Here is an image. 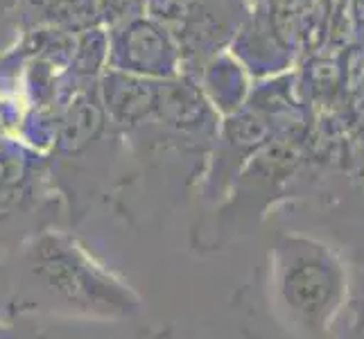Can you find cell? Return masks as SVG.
I'll return each mask as SVG.
<instances>
[{
	"label": "cell",
	"mask_w": 364,
	"mask_h": 339,
	"mask_svg": "<svg viewBox=\"0 0 364 339\" xmlns=\"http://www.w3.org/2000/svg\"><path fill=\"white\" fill-rule=\"evenodd\" d=\"M346 317L364 321V267L350 269V298Z\"/></svg>",
	"instance_id": "cell-2"
},
{
	"label": "cell",
	"mask_w": 364,
	"mask_h": 339,
	"mask_svg": "<svg viewBox=\"0 0 364 339\" xmlns=\"http://www.w3.org/2000/svg\"><path fill=\"white\" fill-rule=\"evenodd\" d=\"M267 274L269 306L296 339H331L346 319L350 265L328 240L306 233L279 235Z\"/></svg>",
	"instance_id": "cell-1"
},
{
	"label": "cell",
	"mask_w": 364,
	"mask_h": 339,
	"mask_svg": "<svg viewBox=\"0 0 364 339\" xmlns=\"http://www.w3.org/2000/svg\"><path fill=\"white\" fill-rule=\"evenodd\" d=\"M331 339H364V321L344 319V323L337 328V333Z\"/></svg>",
	"instance_id": "cell-3"
}]
</instances>
